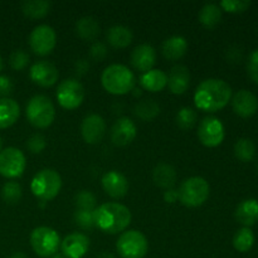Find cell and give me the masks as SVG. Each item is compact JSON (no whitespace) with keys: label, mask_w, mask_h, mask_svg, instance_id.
<instances>
[{"label":"cell","mask_w":258,"mask_h":258,"mask_svg":"<svg viewBox=\"0 0 258 258\" xmlns=\"http://www.w3.org/2000/svg\"><path fill=\"white\" fill-rule=\"evenodd\" d=\"M76 34L83 40H87V42H93L98 38L101 33V27L100 23L96 18L91 17V15H86V17L80 18V19L76 22L75 25Z\"/></svg>","instance_id":"cell-26"},{"label":"cell","mask_w":258,"mask_h":258,"mask_svg":"<svg viewBox=\"0 0 258 258\" xmlns=\"http://www.w3.org/2000/svg\"><path fill=\"white\" fill-rule=\"evenodd\" d=\"M138 134L135 122L130 117L117 118L112 125L110 131V138L113 145L116 146H126L133 143Z\"/></svg>","instance_id":"cell-15"},{"label":"cell","mask_w":258,"mask_h":258,"mask_svg":"<svg viewBox=\"0 0 258 258\" xmlns=\"http://www.w3.org/2000/svg\"><path fill=\"white\" fill-rule=\"evenodd\" d=\"M96 197L90 190H81L76 194L75 204L76 208L81 211L93 212L96 209Z\"/></svg>","instance_id":"cell-35"},{"label":"cell","mask_w":258,"mask_h":258,"mask_svg":"<svg viewBox=\"0 0 258 258\" xmlns=\"http://www.w3.org/2000/svg\"><path fill=\"white\" fill-rule=\"evenodd\" d=\"M108 54V48L106 47L105 43L95 42L90 48V57L95 62H102L106 59Z\"/></svg>","instance_id":"cell-40"},{"label":"cell","mask_w":258,"mask_h":258,"mask_svg":"<svg viewBox=\"0 0 258 258\" xmlns=\"http://www.w3.org/2000/svg\"><path fill=\"white\" fill-rule=\"evenodd\" d=\"M131 64L136 71L141 73L154 70L156 63V50L150 44H139L131 52Z\"/></svg>","instance_id":"cell-19"},{"label":"cell","mask_w":258,"mask_h":258,"mask_svg":"<svg viewBox=\"0 0 258 258\" xmlns=\"http://www.w3.org/2000/svg\"><path fill=\"white\" fill-rule=\"evenodd\" d=\"M234 155L238 160L248 163L256 155V145L249 138H241L234 144Z\"/></svg>","instance_id":"cell-31"},{"label":"cell","mask_w":258,"mask_h":258,"mask_svg":"<svg viewBox=\"0 0 258 258\" xmlns=\"http://www.w3.org/2000/svg\"><path fill=\"white\" fill-rule=\"evenodd\" d=\"M52 3L44 2V0H27L23 2L20 8L25 17L30 19H42L49 13Z\"/></svg>","instance_id":"cell-30"},{"label":"cell","mask_w":258,"mask_h":258,"mask_svg":"<svg viewBox=\"0 0 258 258\" xmlns=\"http://www.w3.org/2000/svg\"><path fill=\"white\" fill-rule=\"evenodd\" d=\"M29 77L33 83L40 87H52L59 78V72L53 63L48 60H38L30 67Z\"/></svg>","instance_id":"cell-14"},{"label":"cell","mask_w":258,"mask_h":258,"mask_svg":"<svg viewBox=\"0 0 258 258\" xmlns=\"http://www.w3.org/2000/svg\"><path fill=\"white\" fill-rule=\"evenodd\" d=\"M85 87L82 83L76 78H67L58 85L57 97L60 107L66 110H76L80 107L85 100Z\"/></svg>","instance_id":"cell-9"},{"label":"cell","mask_w":258,"mask_h":258,"mask_svg":"<svg viewBox=\"0 0 258 258\" xmlns=\"http://www.w3.org/2000/svg\"><path fill=\"white\" fill-rule=\"evenodd\" d=\"M254 244V234L248 227H242L233 236V247L238 252H248Z\"/></svg>","instance_id":"cell-32"},{"label":"cell","mask_w":258,"mask_h":258,"mask_svg":"<svg viewBox=\"0 0 258 258\" xmlns=\"http://www.w3.org/2000/svg\"><path fill=\"white\" fill-rule=\"evenodd\" d=\"M101 83L108 93L121 96L131 92L135 88L136 78L127 66L113 63L103 70Z\"/></svg>","instance_id":"cell-3"},{"label":"cell","mask_w":258,"mask_h":258,"mask_svg":"<svg viewBox=\"0 0 258 258\" xmlns=\"http://www.w3.org/2000/svg\"><path fill=\"white\" fill-rule=\"evenodd\" d=\"M2 148H3V140H2V136H0V151H2Z\"/></svg>","instance_id":"cell-49"},{"label":"cell","mask_w":258,"mask_h":258,"mask_svg":"<svg viewBox=\"0 0 258 258\" xmlns=\"http://www.w3.org/2000/svg\"><path fill=\"white\" fill-rule=\"evenodd\" d=\"M226 131L222 121L214 116H207L199 122L198 139L207 148L219 146L224 140Z\"/></svg>","instance_id":"cell-12"},{"label":"cell","mask_w":258,"mask_h":258,"mask_svg":"<svg viewBox=\"0 0 258 258\" xmlns=\"http://www.w3.org/2000/svg\"><path fill=\"white\" fill-rule=\"evenodd\" d=\"M134 34L130 28L125 25H112L106 32V40L116 49H125L131 44Z\"/></svg>","instance_id":"cell-23"},{"label":"cell","mask_w":258,"mask_h":258,"mask_svg":"<svg viewBox=\"0 0 258 258\" xmlns=\"http://www.w3.org/2000/svg\"><path fill=\"white\" fill-rule=\"evenodd\" d=\"M25 115L30 125L37 128H47L54 121L55 108L48 96L35 95L28 101Z\"/></svg>","instance_id":"cell-4"},{"label":"cell","mask_w":258,"mask_h":258,"mask_svg":"<svg viewBox=\"0 0 258 258\" xmlns=\"http://www.w3.org/2000/svg\"><path fill=\"white\" fill-rule=\"evenodd\" d=\"M101 184L106 194L113 199H122L130 188L127 178L117 170H110L103 174Z\"/></svg>","instance_id":"cell-16"},{"label":"cell","mask_w":258,"mask_h":258,"mask_svg":"<svg viewBox=\"0 0 258 258\" xmlns=\"http://www.w3.org/2000/svg\"><path fill=\"white\" fill-rule=\"evenodd\" d=\"M232 108L241 117H251L258 110V98L248 90H239L232 95Z\"/></svg>","instance_id":"cell-17"},{"label":"cell","mask_w":258,"mask_h":258,"mask_svg":"<svg viewBox=\"0 0 258 258\" xmlns=\"http://www.w3.org/2000/svg\"><path fill=\"white\" fill-rule=\"evenodd\" d=\"M247 71L248 76L253 82L258 83V49L252 50L247 62Z\"/></svg>","instance_id":"cell-41"},{"label":"cell","mask_w":258,"mask_h":258,"mask_svg":"<svg viewBox=\"0 0 258 258\" xmlns=\"http://www.w3.org/2000/svg\"><path fill=\"white\" fill-rule=\"evenodd\" d=\"M93 212L76 209L75 212L76 224H77L81 229H83V231H91L92 228H95L96 224H95V216H93Z\"/></svg>","instance_id":"cell-36"},{"label":"cell","mask_w":258,"mask_h":258,"mask_svg":"<svg viewBox=\"0 0 258 258\" xmlns=\"http://www.w3.org/2000/svg\"><path fill=\"white\" fill-rule=\"evenodd\" d=\"M190 86V71L184 64L171 67L168 75V87L174 95H183Z\"/></svg>","instance_id":"cell-20"},{"label":"cell","mask_w":258,"mask_h":258,"mask_svg":"<svg viewBox=\"0 0 258 258\" xmlns=\"http://www.w3.org/2000/svg\"><path fill=\"white\" fill-rule=\"evenodd\" d=\"M176 125L181 128V130H190L194 127L197 122V112L189 106L181 107L176 113Z\"/></svg>","instance_id":"cell-34"},{"label":"cell","mask_w":258,"mask_h":258,"mask_svg":"<svg viewBox=\"0 0 258 258\" xmlns=\"http://www.w3.org/2000/svg\"><path fill=\"white\" fill-rule=\"evenodd\" d=\"M2 68H3V58L2 55H0V71H2Z\"/></svg>","instance_id":"cell-48"},{"label":"cell","mask_w":258,"mask_h":258,"mask_svg":"<svg viewBox=\"0 0 258 258\" xmlns=\"http://www.w3.org/2000/svg\"><path fill=\"white\" fill-rule=\"evenodd\" d=\"M27 166L25 155L18 148L4 149L0 151V174L8 179L19 178Z\"/></svg>","instance_id":"cell-11"},{"label":"cell","mask_w":258,"mask_h":258,"mask_svg":"<svg viewBox=\"0 0 258 258\" xmlns=\"http://www.w3.org/2000/svg\"><path fill=\"white\" fill-rule=\"evenodd\" d=\"M199 23L208 29H213L221 23L222 9L218 4L214 3H207L202 7L198 14Z\"/></svg>","instance_id":"cell-28"},{"label":"cell","mask_w":258,"mask_h":258,"mask_svg":"<svg viewBox=\"0 0 258 258\" xmlns=\"http://www.w3.org/2000/svg\"><path fill=\"white\" fill-rule=\"evenodd\" d=\"M90 248V238L86 234L71 233L60 242L62 254L67 258H82Z\"/></svg>","instance_id":"cell-18"},{"label":"cell","mask_w":258,"mask_h":258,"mask_svg":"<svg viewBox=\"0 0 258 258\" xmlns=\"http://www.w3.org/2000/svg\"><path fill=\"white\" fill-rule=\"evenodd\" d=\"M234 216L238 223L243 227H252L258 222V201L254 198H248L242 201L237 206Z\"/></svg>","instance_id":"cell-21"},{"label":"cell","mask_w":258,"mask_h":258,"mask_svg":"<svg viewBox=\"0 0 258 258\" xmlns=\"http://www.w3.org/2000/svg\"><path fill=\"white\" fill-rule=\"evenodd\" d=\"M59 234L49 227H37L30 234V246L39 257L48 258L54 256L60 247Z\"/></svg>","instance_id":"cell-8"},{"label":"cell","mask_w":258,"mask_h":258,"mask_svg":"<svg viewBox=\"0 0 258 258\" xmlns=\"http://www.w3.org/2000/svg\"><path fill=\"white\" fill-rule=\"evenodd\" d=\"M22 186H20V184L17 183V181H7V183L3 185L2 198L7 204H10V206L18 204L20 202V199H22Z\"/></svg>","instance_id":"cell-33"},{"label":"cell","mask_w":258,"mask_h":258,"mask_svg":"<svg viewBox=\"0 0 258 258\" xmlns=\"http://www.w3.org/2000/svg\"><path fill=\"white\" fill-rule=\"evenodd\" d=\"M164 201L166 203H176L179 201V193H178V189L175 188H170L168 190L164 191Z\"/></svg>","instance_id":"cell-44"},{"label":"cell","mask_w":258,"mask_h":258,"mask_svg":"<svg viewBox=\"0 0 258 258\" xmlns=\"http://www.w3.org/2000/svg\"><path fill=\"white\" fill-rule=\"evenodd\" d=\"M249 5H251L249 0H223L219 7L222 10L228 13H243L248 9Z\"/></svg>","instance_id":"cell-38"},{"label":"cell","mask_w":258,"mask_h":258,"mask_svg":"<svg viewBox=\"0 0 258 258\" xmlns=\"http://www.w3.org/2000/svg\"><path fill=\"white\" fill-rule=\"evenodd\" d=\"M140 86L149 92H160L168 86V75L161 70H151L139 78Z\"/></svg>","instance_id":"cell-24"},{"label":"cell","mask_w":258,"mask_h":258,"mask_svg":"<svg viewBox=\"0 0 258 258\" xmlns=\"http://www.w3.org/2000/svg\"><path fill=\"white\" fill-rule=\"evenodd\" d=\"M52 258H67V257H64V256H63L62 253H55L54 256H52Z\"/></svg>","instance_id":"cell-47"},{"label":"cell","mask_w":258,"mask_h":258,"mask_svg":"<svg viewBox=\"0 0 258 258\" xmlns=\"http://www.w3.org/2000/svg\"><path fill=\"white\" fill-rule=\"evenodd\" d=\"M95 224L108 234L122 233L131 223V212L121 203H103L95 209Z\"/></svg>","instance_id":"cell-2"},{"label":"cell","mask_w":258,"mask_h":258,"mask_svg":"<svg viewBox=\"0 0 258 258\" xmlns=\"http://www.w3.org/2000/svg\"><path fill=\"white\" fill-rule=\"evenodd\" d=\"M116 249L122 258H144L148 253L149 243L140 231L128 229L120 234L116 242Z\"/></svg>","instance_id":"cell-7"},{"label":"cell","mask_w":258,"mask_h":258,"mask_svg":"<svg viewBox=\"0 0 258 258\" xmlns=\"http://www.w3.org/2000/svg\"><path fill=\"white\" fill-rule=\"evenodd\" d=\"M29 47L35 54L48 55L53 52L57 44L55 30L48 24L37 25L29 34Z\"/></svg>","instance_id":"cell-10"},{"label":"cell","mask_w":258,"mask_h":258,"mask_svg":"<svg viewBox=\"0 0 258 258\" xmlns=\"http://www.w3.org/2000/svg\"><path fill=\"white\" fill-rule=\"evenodd\" d=\"M134 113L141 121H153L160 113V105L153 98H144L136 103Z\"/></svg>","instance_id":"cell-29"},{"label":"cell","mask_w":258,"mask_h":258,"mask_svg":"<svg viewBox=\"0 0 258 258\" xmlns=\"http://www.w3.org/2000/svg\"><path fill=\"white\" fill-rule=\"evenodd\" d=\"M30 62V57L25 50L17 49L10 54L9 64L14 71H23L28 67Z\"/></svg>","instance_id":"cell-37"},{"label":"cell","mask_w":258,"mask_h":258,"mask_svg":"<svg viewBox=\"0 0 258 258\" xmlns=\"http://www.w3.org/2000/svg\"><path fill=\"white\" fill-rule=\"evenodd\" d=\"M153 181L158 188H174L176 181V170L173 165L166 163H159L153 170Z\"/></svg>","instance_id":"cell-25"},{"label":"cell","mask_w":258,"mask_h":258,"mask_svg":"<svg viewBox=\"0 0 258 258\" xmlns=\"http://www.w3.org/2000/svg\"><path fill=\"white\" fill-rule=\"evenodd\" d=\"M13 81L8 76H0V96L2 97H8L13 92Z\"/></svg>","instance_id":"cell-42"},{"label":"cell","mask_w":258,"mask_h":258,"mask_svg":"<svg viewBox=\"0 0 258 258\" xmlns=\"http://www.w3.org/2000/svg\"><path fill=\"white\" fill-rule=\"evenodd\" d=\"M20 116V107L17 101L10 97H0V128L14 125Z\"/></svg>","instance_id":"cell-27"},{"label":"cell","mask_w":258,"mask_h":258,"mask_svg":"<svg viewBox=\"0 0 258 258\" xmlns=\"http://www.w3.org/2000/svg\"><path fill=\"white\" fill-rule=\"evenodd\" d=\"M9 258H27V254L23 253V252H15Z\"/></svg>","instance_id":"cell-45"},{"label":"cell","mask_w":258,"mask_h":258,"mask_svg":"<svg viewBox=\"0 0 258 258\" xmlns=\"http://www.w3.org/2000/svg\"><path fill=\"white\" fill-rule=\"evenodd\" d=\"M88 70H90V63L87 62V59H78L75 63L76 75L83 76L88 72Z\"/></svg>","instance_id":"cell-43"},{"label":"cell","mask_w":258,"mask_h":258,"mask_svg":"<svg viewBox=\"0 0 258 258\" xmlns=\"http://www.w3.org/2000/svg\"><path fill=\"white\" fill-rule=\"evenodd\" d=\"M106 134V121L98 113H91L82 120L81 135L87 144L95 145L103 139Z\"/></svg>","instance_id":"cell-13"},{"label":"cell","mask_w":258,"mask_h":258,"mask_svg":"<svg viewBox=\"0 0 258 258\" xmlns=\"http://www.w3.org/2000/svg\"><path fill=\"white\" fill-rule=\"evenodd\" d=\"M179 201L184 207L198 208L209 198L211 188L208 181L202 176H191L185 179L178 189Z\"/></svg>","instance_id":"cell-5"},{"label":"cell","mask_w":258,"mask_h":258,"mask_svg":"<svg viewBox=\"0 0 258 258\" xmlns=\"http://www.w3.org/2000/svg\"><path fill=\"white\" fill-rule=\"evenodd\" d=\"M45 148H47V139L42 134H33L27 140V149L32 154H40Z\"/></svg>","instance_id":"cell-39"},{"label":"cell","mask_w":258,"mask_h":258,"mask_svg":"<svg viewBox=\"0 0 258 258\" xmlns=\"http://www.w3.org/2000/svg\"><path fill=\"white\" fill-rule=\"evenodd\" d=\"M62 178L54 169H43L32 179L30 190L40 202H49L59 194Z\"/></svg>","instance_id":"cell-6"},{"label":"cell","mask_w":258,"mask_h":258,"mask_svg":"<svg viewBox=\"0 0 258 258\" xmlns=\"http://www.w3.org/2000/svg\"><path fill=\"white\" fill-rule=\"evenodd\" d=\"M188 52V40L181 35H173L164 40L161 53L168 60H179Z\"/></svg>","instance_id":"cell-22"},{"label":"cell","mask_w":258,"mask_h":258,"mask_svg":"<svg viewBox=\"0 0 258 258\" xmlns=\"http://www.w3.org/2000/svg\"><path fill=\"white\" fill-rule=\"evenodd\" d=\"M97 258H116L113 254L111 253H107V252H103V253H101L100 256H97Z\"/></svg>","instance_id":"cell-46"},{"label":"cell","mask_w":258,"mask_h":258,"mask_svg":"<svg viewBox=\"0 0 258 258\" xmlns=\"http://www.w3.org/2000/svg\"><path fill=\"white\" fill-rule=\"evenodd\" d=\"M232 98V87L221 78H207L202 81L194 92V103L197 108L204 112H216L229 103Z\"/></svg>","instance_id":"cell-1"}]
</instances>
